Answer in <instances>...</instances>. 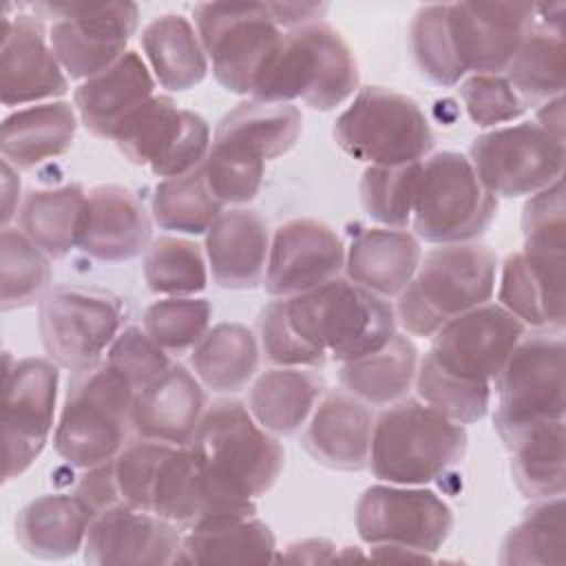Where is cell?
I'll list each match as a JSON object with an SVG mask.
<instances>
[{
    "instance_id": "1",
    "label": "cell",
    "mask_w": 566,
    "mask_h": 566,
    "mask_svg": "<svg viewBox=\"0 0 566 566\" xmlns=\"http://www.w3.org/2000/svg\"><path fill=\"white\" fill-rule=\"evenodd\" d=\"M119 502L150 511L181 531L256 515L252 500L219 493L197 467L190 447L139 438L113 460Z\"/></svg>"
},
{
    "instance_id": "2",
    "label": "cell",
    "mask_w": 566,
    "mask_h": 566,
    "mask_svg": "<svg viewBox=\"0 0 566 566\" xmlns=\"http://www.w3.org/2000/svg\"><path fill=\"white\" fill-rule=\"evenodd\" d=\"M303 130L294 104L248 99L228 111L212 135L203 161L206 184L226 206L250 203L263 184L265 164L290 153Z\"/></svg>"
},
{
    "instance_id": "3",
    "label": "cell",
    "mask_w": 566,
    "mask_h": 566,
    "mask_svg": "<svg viewBox=\"0 0 566 566\" xmlns=\"http://www.w3.org/2000/svg\"><path fill=\"white\" fill-rule=\"evenodd\" d=\"M188 447L219 493L252 502L274 486L285 462L281 442L234 398L206 407Z\"/></svg>"
},
{
    "instance_id": "4",
    "label": "cell",
    "mask_w": 566,
    "mask_h": 566,
    "mask_svg": "<svg viewBox=\"0 0 566 566\" xmlns=\"http://www.w3.org/2000/svg\"><path fill=\"white\" fill-rule=\"evenodd\" d=\"M358 64L343 35L318 20L283 33L281 44L259 75L250 99L334 111L358 93Z\"/></svg>"
},
{
    "instance_id": "5",
    "label": "cell",
    "mask_w": 566,
    "mask_h": 566,
    "mask_svg": "<svg viewBox=\"0 0 566 566\" xmlns=\"http://www.w3.org/2000/svg\"><path fill=\"white\" fill-rule=\"evenodd\" d=\"M495 272L497 256L484 243H444L429 250L398 294L396 323L409 336L433 338L458 314L491 301Z\"/></svg>"
},
{
    "instance_id": "6",
    "label": "cell",
    "mask_w": 566,
    "mask_h": 566,
    "mask_svg": "<svg viewBox=\"0 0 566 566\" xmlns=\"http://www.w3.org/2000/svg\"><path fill=\"white\" fill-rule=\"evenodd\" d=\"M467 444L464 424L424 402L402 398L374 420L367 467L380 482L420 486L455 467Z\"/></svg>"
},
{
    "instance_id": "7",
    "label": "cell",
    "mask_w": 566,
    "mask_h": 566,
    "mask_svg": "<svg viewBox=\"0 0 566 566\" xmlns=\"http://www.w3.org/2000/svg\"><path fill=\"white\" fill-rule=\"evenodd\" d=\"M294 332L323 356L347 363L376 352L396 334L394 305L352 283H329L296 296L283 298Z\"/></svg>"
},
{
    "instance_id": "8",
    "label": "cell",
    "mask_w": 566,
    "mask_h": 566,
    "mask_svg": "<svg viewBox=\"0 0 566 566\" xmlns=\"http://www.w3.org/2000/svg\"><path fill=\"white\" fill-rule=\"evenodd\" d=\"M135 394L106 360L73 371L53 433L57 455L77 469L115 460L128 444Z\"/></svg>"
},
{
    "instance_id": "9",
    "label": "cell",
    "mask_w": 566,
    "mask_h": 566,
    "mask_svg": "<svg viewBox=\"0 0 566 566\" xmlns=\"http://www.w3.org/2000/svg\"><path fill=\"white\" fill-rule=\"evenodd\" d=\"M332 133L343 153L369 166L416 164L433 148V130L418 102L385 86L360 88Z\"/></svg>"
},
{
    "instance_id": "10",
    "label": "cell",
    "mask_w": 566,
    "mask_h": 566,
    "mask_svg": "<svg viewBox=\"0 0 566 566\" xmlns=\"http://www.w3.org/2000/svg\"><path fill=\"white\" fill-rule=\"evenodd\" d=\"M564 356L562 332L524 334L515 345L493 380L497 391L493 427L504 447L535 424L564 420Z\"/></svg>"
},
{
    "instance_id": "11",
    "label": "cell",
    "mask_w": 566,
    "mask_h": 566,
    "mask_svg": "<svg viewBox=\"0 0 566 566\" xmlns=\"http://www.w3.org/2000/svg\"><path fill=\"white\" fill-rule=\"evenodd\" d=\"M495 212L497 197L480 184L467 155L442 150L422 161L411 212L418 239L436 245L473 241L484 234Z\"/></svg>"
},
{
    "instance_id": "12",
    "label": "cell",
    "mask_w": 566,
    "mask_h": 566,
    "mask_svg": "<svg viewBox=\"0 0 566 566\" xmlns=\"http://www.w3.org/2000/svg\"><path fill=\"white\" fill-rule=\"evenodd\" d=\"M192 18L214 80L250 97L283 38L265 2H201Z\"/></svg>"
},
{
    "instance_id": "13",
    "label": "cell",
    "mask_w": 566,
    "mask_h": 566,
    "mask_svg": "<svg viewBox=\"0 0 566 566\" xmlns=\"http://www.w3.org/2000/svg\"><path fill=\"white\" fill-rule=\"evenodd\" d=\"M113 142L122 155L155 177L172 179L203 166L212 137L208 122L172 97L155 93L117 128Z\"/></svg>"
},
{
    "instance_id": "14",
    "label": "cell",
    "mask_w": 566,
    "mask_h": 566,
    "mask_svg": "<svg viewBox=\"0 0 566 566\" xmlns=\"http://www.w3.org/2000/svg\"><path fill=\"white\" fill-rule=\"evenodd\" d=\"M469 161L493 197H531L564 172V142L537 122L493 128L473 139Z\"/></svg>"
},
{
    "instance_id": "15",
    "label": "cell",
    "mask_w": 566,
    "mask_h": 566,
    "mask_svg": "<svg viewBox=\"0 0 566 566\" xmlns=\"http://www.w3.org/2000/svg\"><path fill=\"white\" fill-rule=\"evenodd\" d=\"M35 9L51 18L49 42L62 71L82 82L115 64L139 27L135 2H44Z\"/></svg>"
},
{
    "instance_id": "16",
    "label": "cell",
    "mask_w": 566,
    "mask_h": 566,
    "mask_svg": "<svg viewBox=\"0 0 566 566\" xmlns=\"http://www.w3.org/2000/svg\"><path fill=\"white\" fill-rule=\"evenodd\" d=\"M57 365L49 358H22L4 367L2 378V480L20 478L44 451L53 431Z\"/></svg>"
},
{
    "instance_id": "17",
    "label": "cell",
    "mask_w": 566,
    "mask_h": 566,
    "mask_svg": "<svg viewBox=\"0 0 566 566\" xmlns=\"http://www.w3.org/2000/svg\"><path fill=\"white\" fill-rule=\"evenodd\" d=\"M358 537L371 544H394L436 553L453 531V511L429 489L374 484L356 502Z\"/></svg>"
},
{
    "instance_id": "18",
    "label": "cell",
    "mask_w": 566,
    "mask_h": 566,
    "mask_svg": "<svg viewBox=\"0 0 566 566\" xmlns=\"http://www.w3.org/2000/svg\"><path fill=\"white\" fill-rule=\"evenodd\" d=\"M524 334L520 318L489 301L444 323L433 334L427 358L455 378L493 385Z\"/></svg>"
},
{
    "instance_id": "19",
    "label": "cell",
    "mask_w": 566,
    "mask_h": 566,
    "mask_svg": "<svg viewBox=\"0 0 566 566\" xmlns=\"http://www.w3.org/2000/svg\"><path fill=\"white\" fill-rule=\"evenodd\" d=\"M119 305L95 292L53 290L40 301L38 329L49 360L69 371L102 358L119 334Z\"/></svg>"
},
{
    "instance_id": "20",
    "label": "cell",
    "mask_w": 566,
    "mask_h": 566,
    "mask_svg": "<svg viewBox=\"0 0 566 566\" xmlns=\"http://www.w3.org/2000/svg\"><path fill=\"white\" fill-rule=\"evenodd\" d=\"M533 15L528 2H449L447 31L462 75H504Z\"/></svg>"
},
{
    "instance_id": "21",
    "label": "cell",
    "mask_w": 566,
    "mask_h": 566,
    "mask_svg": "<svg viewBox=\"0 0 566 566\" xmlns=\"http://www.w3.org/2000/svg\"><path fill=\"white\" fill-rule=\"evenodd\" d=\"M345 252L332 226L307 217L290 219L270 239L263 287L274 298L312 292L340 274Z\"/></svg>"
},
{
    "instance_id": "22",
    "label": "cell",
    "mask_w": 566,
    "mask_h": 566,
    "mask_svg": "<svg viewBox=\"0 0 566 566\" xmlns=\"http://www.w3.org/2000/svg\"><path fill=\"white\" fill-rule=\"evenodd\" d=\"M181 542L177 524L117 502L93 517L82 551L93 566H161L177 564Z\"/></svg>"
},
{
    "instance_id": "23",
    "label": "cell",
    "mask_w": 566,
    "mask_h": 566,
    "mask_svg": "<svg viewBox=\"0 0 566 566\" xmlns=\"http://www.w3.org/2000/svg\"><path fill=\"white\" fill-rule=\"evenodd\" d=\"M69 91L44 29L42 18L29 13L2 15L0 38V99L4 106L38 104L62 97Z\"/></svg>"
},
{
    "instance_id": "24",
    "label": "cell",
    "mask_w": 566,
    "mask_h": 566,
    "mask_svg": "<svg viewBox=\"0 0 566 566\" xmlns=\"http://www.w3.org/2000/svg\"><path fill=\"white\" fill-rule=\"evenodd\" d=\"M566 252L524 245L502 265L497 301L524 325L562 332L566 323Z\"/></svg>"
},
{
    "instance_id": "25",
    "label": "cell",
    "mask_w": 566,
    "mask_h": 566,
    "mask_svg": "<svg viewBox=\"0 0 566 566\" xmlns=\"http://www.w3.org/2000/svg\"><path fill=\"white\" fill-rule=\"evenodd\" d=\"M150 217L133 190L102 184L86 192L80 250L104 263L139 256L150 245Z\"/></svg>"
},
{
    "instance_id": "26",
    "label": "cell",
    "mask_w": 566,
    "mask_h": 566,
    "mask_svg": "<svg viewBox=\"0 0 566 566\" xmlns=\"http://www.w3.org/2000/svg\"><path fill=\"white\" fill-rule=\"evenodd\" d=\"M206 411V391L199 378L184 365L172 363L159 378L135 394L130 422L144 440L190 444Z\"/></svg>"
},
{
    "instance_id": "27",
    "label": "cell",
    "mask_w": 566,
    "mask_h": 566,
    "mask_svg": "<svg viewBox=\"0 0 566 566\" xmlns=\"http://www.w3.org/2000/svg\"><path fill=\"white\" fill-rule=\"evenodd\" d=\"M155 84L146 60L128 49L115 64L75 88L73 106L88 133L113 139L124 119L155 95Z\"/></svg>"
},
{
    "instance_id": "28",
    "label": "cell",
    "mask_w": 566,
    "mask_h": 566,
    "mask_svg": "<svg viewBox=\"0 0 566 566\" xmlns=\"http://www.w3.org/2000/svg\"><path fill=\"white\" fill-rule=\"evenodd\" d=\"M270 232L259 212L223 210L206 232V261L212 281L223 290H252L263 283Z\"/></svg>"
},
{
    "instance_id": "29",
    "label": "cell",
    "mask_w": 566,
    "mask_h": 566,
    "mask_svg": "<svg viewBox=\"0 0 566 566\" xmlns=\"http://www.w3.org/2000/svg\"><path fill=\"white\" fill-rule=\"evenodd\" d=\"M374 413L367 402L347 391L327 394L312 411L303 447L307 453L336 471H360L369 460Z\"/></svg>"
},
{
    "instance_id": "30",
    "label": "cell",
    "mask_w": 566,
    "mask_h": 566,
    "mask_svg": "<svg viewBox=\"0 0 566 566\" xmlns=\"http://www.w3.org/2000/svg\"><path fill=\"white\" fill-rule=\"evenodd\" d=\"M564 71V4H535L533 24L504 77L526 106H539L562 95Z\"/></svg>"
},
{
    "instance_id": "31",
    "label": "cell",
    "mask_w": 566,
    "mask_h": 566,
    "mask_svg": "<svg viewBox=\"0 0 566 566\" xmlns=\"http://www.w3.org/2000/svg\"><path fill=\"white\" fill-rule=\"evenodd\" d=\"M422 259L416 234L398 228L363 230L345 252L347 279L382 298L398 296Z\"/></svg>"
},
{
    "instance_id": "32",
    "label": "cell",
    "mask_w": 566,
    "mask_h": 566,
    "mask_svg": "<svg viewBox=\"0 0 566 566\" xmlns=\"http://www.w3.org/2000/svg\"><path fill=\"white\" fill-rule=\"evenodd\" d=\"M93 511L75 493H49L15 515V539L38 559H66L84 548Z\"/></svg>"
},
{
    "instance_id": "33",
    "label": "cell",
    "mask_w": 566,
    "mask_h": 566,
    "mask_svg": "<svg viewBox=\"0 0 566 566\" xmlns=\"http://www.w3.org/2000/svg\"><path fill=\"white\" fill-rule=\"evenodd\" d=\"M77 111L69 102L55 99L9 113L2 119L0 150L18 170H31L53 157L64 155L77 128Z\"/></svg>"
},
{
    "instance_id": "34",
    "label": "cell",
    "mask_w": 566,
    "mask_h": 566,
    "mask_svg": "<svg viewBox=\"0 0 566 566\" xmlns=\"http://www.w3.org/2000/svg\"><path fill=\"white\" fill-rule=\"evenodd\" d=\"M148 69L161 88L181 93L203 82L210 64L192 22L181 13H164L142 31Z\"/></svg>"
},
{
    "instance_id": "35",
    "label": "cell",
    "mask_w": 566,
    "mask_h": 566,
    "mask_svg": "<svg viewBox=\"0 0 566 566\" xmlns=\"http://www.w3.org/2000/svg\"><path fill=\"white\" fill-rule=\"evenodd\" d=\"M325 380L303 367H274L263 371L250 387L248 409L272 436H294L307 424Z\"/></svg>"
},
{
    "instance_id": "36",
    "label": "cell",
    "mask_w": 566,
    "mask_h": 566,
    "mask_svg": "<svg viewBox=\"0 0 566 566\" xmlns=\"http://www.w3.org/2000/svg\"><path fill=\"white\" fill-rule=\"evenodd\" d=\"M418 349L407 334H394L382 347L340 363L338 380L358 400L387 407L407 396L418 371Z\"/></svg>"
},
{
    "instance_id": "37",
    "label": "cell",
    "mask_w": 566,
    "mask_h": 566,
    "mask_svg": "<svg viewBox=\"0 0 566 566\" xmlns=\"http://www.w3.org/2000/svg\"><path fill=\"white\" fill-rule=\"evenodd\" d=\"M86 192L80 184L31 190L20 210L18 228L49 259H62L80 245Z\"/></svg>"
},
{
    "instance_id": "38",
    "label": "cell",
    "mask_w": 566,
    "mask_h": 566,
    "mask_svg": "<svg viewBox=\"0 0 566 566\" xmlns=\"http://www.w3.org/2000/svg\"><path fill=\"white\" fill-rule=\"evenodd\" d=\"M190 367L214 394H237L248 387L259 367V343L241 323H219L190 349Z\"/></svg>"
},
{
    "instance_id": "39",
    "label": "cell",
    "mask_w": 566,
    "mask_h": 566,
    "mask_svg": "<svg viewBox=\"0 0 566 566\" xmlns=\"http://www.w3.org/2000/svg\"><path fill=\"white\" fill-rule=\"evenodd\" d=\"M272 559H276L274 533L265 522L252 515L188 528L177 564H263Z\"/></svg>"
},
{
    "instance_id": "40",
    "label": "cell",
    "mask_w": 566,
    "mask_h": 566,
    "mask_svg": "<svg viewBox=\"0 0 566 566\" xmlns=\"http://www.w3.org/2000/svg\"><path fill=\"white\" fill-rule=\"evenodd\" d=\"M511 475L528 500L564 495L566 453L564 420H548L520 433L511 444Z\"/></svg>"
},
{
    "instance_id": "41",
    "label": "cell",
    "mask_w": 566,
    "mask_h": 566,
    "mask_svg": "<svg viewBox=\"0 0 566 566\" xmlns=\"http://www.w3.org/2000/svg\"><path fill=\"white\" fill-rule=\"evenodd\" d=\"M564 497L535 500L524 517L506 533L500 548L504 566H564L566 564Z\"/></svg>"
},
{
    "instance_id": "42",
    "label": "cell",
    "mask_w": 566,
    "mask_h": 566,
    "mask_svg": "<svg viewBox=\"0 0 566 566\" xmlns=\"http://www.w3.org/2000/svg\"><path fill=\"white\" fill-rule=\"evenodd\" d=\"M223 212V203L206 184L203 166L155 186L150 214L161 230L179 234H206L214 219Z\"/></svg>"
},
{
    "instance_id": "43",
    "label": "cell",
    "mask_w": 566,
    "mask_h": 566,
    "mask_svg": "<svg viewBox=\"0 0 566 566\" xmlns=\"http://www.w3.org/2000/svg\"><path fill=\"white\" fill-rule=\"evenodd\" d=\"M144 281L161 296H195L208 285V261L195 241L164 234L144 252Z\"/></svg>"
},
{
    "instance_id": "44",
    "label": "cell",
    "mask_w": 566,
    "mask_h": 566,
    "mask_svg": "<svg viewBox=\"0 0 566 566\" xmlns=\"http://www.w3.org/2000/svg\"><path fill=\"white\" fill-rule=\"evenodd\" d=\"M2 256V312L31 307L46 296L51 283L49 256L31 243L20 228H2L0 237Z\"/></svg>"
},
{
    "instance_id": "45",
    "label": "cell",
    "mask_w": 566,
    "mask_h": 566,
    "mask_svg": "<svg viewBox=\"0 0 566 566\" xmlns=\"http://www.w3.org/2000/svg\"><path fill=\"white\" fill-rule=\"evenodd\" d=\"M420 166H369L360 179V201L365 212L385 228H407L413 212Z\"/></svg>"
},
{
    "instance_id": "46",
    "label": "cell",
    "mask_w": 566,
    "mask_h": 566,
    "mask_svg": "<svg viewBox=\"0 0 566 566\" xmlns=\"http://www.w3.org/2000/svg\"><path fill=\"white\" fill-rule=\"evenodd\" d=\"M212 307L197 296H164L144 312V332L168 354L190 352L210 329Z\"/></svg>"
},
{
    "instance_id": "47",
    "label": "cell",
    "mask_w": 566,
    "mask_h": 566,
    "mask_svg": "<svg viewBox=\"0 0 566 566\" xmlns=\"http://www.w3.org/2000/svg\"><path fill=\"white\" fill-rule=\"evenodd\" d=\"M416 391L420 400L460 424L478 422L491 402V382H469L438 369L427 356L418 363Z\"/></svg>"
},
{
    "instance_id": "48",
    "label": "cell",
    "mask_w": 566,
    "mask_h": 566,
    "mask_svg": "<svg viewBox=\"0 0 566 566\" xmlns=\"http://www.w3.org/2000/svg\"><path fill=\"white\" fill-rule=\"evenodd\" d=\"M411 53L420 71L440 86H453L464 75L455 64L449 31H447V4L422 7L409 27Z\"/></svg>"
},
{
    "instance_id": "49",
    "label": "cell",
    "mask_w": 566,
    "mask_h": 566,
    "mask_svg": "<svg viewBox=\"0 0 566 566\" xmlns=\"http://www.w3.org/2000/svg\"><path fill=\"white\" fill-rule=\"evenodd\" d=\"M460 99L469 119L480 128L520 119L528 108L504 75L467 77L460 84Z\"/></svg>"
},
{
    "instance_id": "50",
    "label": "cell",
    "mask_w": 566,
    "mask_h": 566,
    "mask_svg": "<svg viewBox=\"0 0 566 566\" xmlns=\"http://www.w3.org/2000/svg\"><path fill=\"white\" fill-rule=\"evenodd\" d=\"M106 363L124 376L135 391L159 378L172 363L168 352H164L146 332L144 327H126L122 329L111 347L106 349Z\"/></svg>"
},
{
    "instance_id": "51",
    "label": "cell",
    "mask_w": 566,
    "mask_h": 566,
    "mask_svg": "<svg viewBox=\"0 0 566 566\" xmlns=\"http://www.w3.org/2000/svg\"><path fill=\"white\" fill-rule=\"evenodd\" d=\"M259 340L265 358L276 367H323L327 356L310 347L290 325L283 298L270 301L259 314Z\"/></svg>"
},
{
    "instance_id": "52",
    "label": "cell",
    "mask_w": 566,
    "mask_h": 566,
    "mask_svg": "<svg viewBox=\"0 0 566 566\" xmlns=\"http://www.w3.org/2000/svg\"><path fill=\"white\" fill-rule=\"evenodd\" d=\"M522 230L524 245L566 252V203L562 179L528 197L522 212Z\"/></svg>"
},
{
    "instance_id": "53",
    "label": "cell",
    "mask_w": 566,
    "mask_h": 566,
    "mask_svg": "<svg viewBox=\"0 0 566 566\" xmlns=\"http://www.w3.org/2000/svg\"><path fill=\"white\" fill-rule=\"evenodd\" d=\"M73 493L93 511V515L117 504L119 493H117V484H115L113 460L106 464L93 467V469H84V475L80 478Z\"/></svg>"
},
{
    "instance_id": "54",
    "label": "cell",
    "mask_w": 566,
    "mask_h": 566,
    "mask_svg": "<svg viewBox=\"0 0 566 566\" xmlns=\"http://www.w3.org/2000/svg\"><path fill=\"white\" fill-rule=\"evenodd\" d=\"M274 22L283 29H298L318 22L327 11L325 2H265Z\"/></svg>"
},
{
    "instance_id": "55",
    "label": "cell",
    "mask_w": 566,
    "mask_h": 566,
    "mask_svg": "<svg viewBox=\"0 0 566 566\" xmlns=\"http://www.w3.org/2000/svg\"><path fill=\"white\" fill-rule=\"evenodd\" d=\"M336 557H338L336 546L323 537H310V539L294 542L285 548L283 555H279V559L296 562V564H318V562H332Z\"/></svg>"
},
{
    "instance_id": "56",
    "label": "cell",
    "mask_w": 566,
    "mask_h": 566,
    "mask_svg": "<svg viewBox=\"0 0 566 566\" xmlns=\"http://www.w3.org/2000/svg\"><path fill=\"white\" fill-rule=\"evenodd\" d=\"M20 177L18 168L2 159V228H9V221L20 210Z\"/></svg>"
},
{
    "instance_id": "57",
    "label": "cell",
    "mask_w": 566,
    "mask_h": 566,
    "mask_svg": "<svg viewBox=\"0 0 566 566\" xmlns=\"http://www.w3.org/2000/svg\"><path fill=\"white\" fill-rule=\"evenodd\" d=\"M537 124L546 128L553 137L564 142V97L557 95L544 104H539L537 111Z\"/></svg>"
}]
</instances>
